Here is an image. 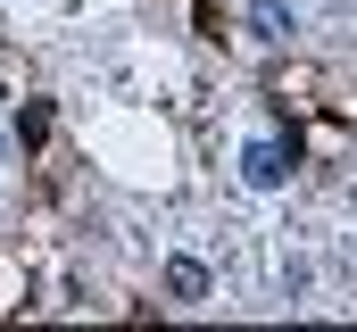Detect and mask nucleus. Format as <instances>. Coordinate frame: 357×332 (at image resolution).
I'll list each match as a JSON object with an SVG mask.
<instances>
[{"mask_svg":"<svg viewBox=\"0 0 357 332\" xmlns=\"http://www.w3.org/2000/svg\"><path fill=\"white\" fill-rule=\"evenodd\" d=\"M241 183L250 191H282L291 183V142H250L241 150Z\"/></svg>","mask_w":357,"mask_h":332,"instance_id":"1","label":"nucleus"},{"mask_svg":"<svg viewBox=\"0 0 357 332\" xmlns=\"http://www.w3.org/2000/svg\"><path fill=\"white\" fill-rule=\"evenodd\" d=\"M167 299H183V308L208 299V266L199 257H167Z\"/></svg>","mask_w":357,"mask_h":332,"instance_id":"2","label":"nucleus"},{"mask_svg":"<svg viewBox=\"0 0 357 332\" xmlns=\"http://www.w3.org/2000/svg\"><path fill=\"white\" fill-rule=\"evenodd\" d=\"M250 33H258V42H282V33H291V17H282L274 0H258V8H250Z\"/></svg>","mask_w":357,"mask_h":332,"instance_id":"3","label":"nucleus"},{"mask_svg":"<svg viewBox=\"0 0 357 332\" xmlns=\"http://www.w3.org/2000/svg\"><path fill=\"white\" fill-rule=\"evenodd\" d=\"M0 150H8V142H0Z\"/></svg>","mask_w":357,"mask_h":332,"instance_id":"4","label":"nucleus"}]
</instances>
